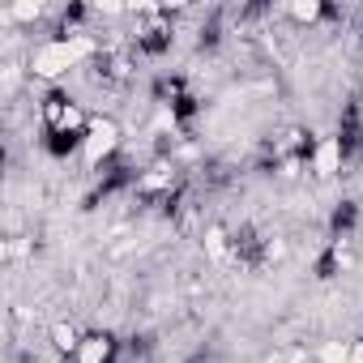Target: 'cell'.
I'll list each match as a JSON object with an SVG mask.
<instances>
[{"instance_id": "7a4b0ae2", "label": "cell", "mask_w": 363, "mask_h": 363, "mask_svg": "<svg viewBox=\"0 0 363 363\" xmlns=\"http://www.w3.org/2000/svg\"><path fill=\"white\" fill-rule=\"evenodd\" d=\"M116 359H120V342H116V333H111V329H86L77 354L65 359V363H116Z\"/></svg>"}, {"instance_id": "3957f363", "label": "cell", "mask_w": 363, "mask_h": 363, "mask_svg": "<svg viewBox=\"0 0 363 363\" xmlns=\"http://www.w3.org/2000/svg\"><path fill=\"white\" fill-rule=\"evenodd\" d=\"M350 363H363V337H359V342H350Z\"/></svg>"}, {"instance_id": "6da1fadb", "label": "cell", "mask_w": 363, "mask_h": 363, "mask_svg": "<svg viewBox=\"0 0 363 363\" xmlns=\"http://www.w3.org/2000/svg\"><path fill=\"white\" fill-rule=\"evenodd\" d=\"M346 167V145H342V133H320L312 154H308V175L316 179V184H329V179H337Z\"/></svg>"}]
</instances>
